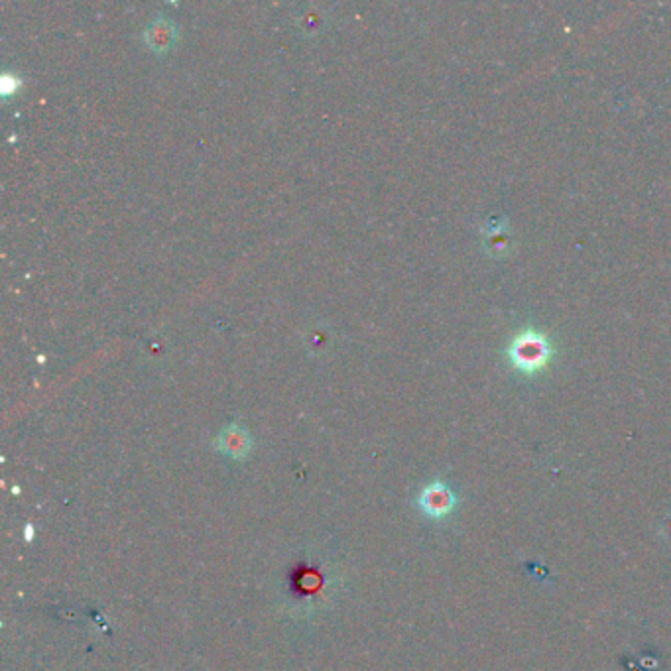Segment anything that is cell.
<instances>
[{
    "mask_svg": "<svg viewBox=\"0 0 671 671\" xmlns=\"http://www.w3.org/2000/svg\"><path fill=\"white\" fill-rule=\"evenodd\" d=\"M506 355L518 372L532 377L550 365V360L555 356V349L545 333H540L536 329H524L514 335V339L508 345Z\"/></svg>",
    "mask_w": 671,
    "mask_h": 671,
    "instance_id": "obj_1",
    "label": "cell"
},
{
    "mask_svg": "<svg viewBox=\"0 0 671 671\" xmlns=\"http://www.w3.org/2000/svg\"><path fill=\"white\" fill-rule=\"evenodd\" d=\"M457 494L443 480H433L426 484L416 496V506L419 508V512L431 520H441L449 516L457 508Z\"/></svg>",
    "mask_w": 671,
    "mask_h": 671,
    "instance_id": "obj_2",
    "label": "cell"
},
{
    "mask_svg": "<svg viewBox=\"0 0 671 671\" xmlns=\"http://www.w3.org/2000/svg\"><path fill=\"white\" fill-rule=\"evenodd\" d=\"M215 447L222 455L234 459V461H243L253 451V438L244 426L229 424L217 435Z\"/></svg>",
    "mask_w": 671,
    "mask_h": 671,
    "instance_id": "obj_3",
    "label": "cell"
},
{
    "mask_svg": "<svg viewBox=\"0 0 671 671\" xmlns=\"http://www.w3.org/2000/svg\"><path fill=\"white\" fill-rule=\"evenodd\" d=\"M176 24L168 18H154L144 30V40L156 52H164L176 42Z\"/></svg>",
    "mask_w": 671,
    "mask_h": 671,
    "instance_id": "obj_4",
    "label": "cell"
}]
</instances>
